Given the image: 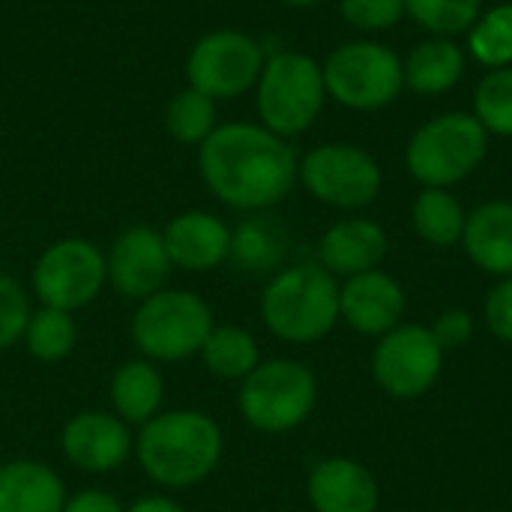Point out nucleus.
I'll list each match as a JSON object with an SVG mask.
<instances>
[{
  "mask_svg": "<svg viewBox=\"0 0 512 512\" xmlns=\"http://www.w3.org/2000/svg\"><path fill=\"white\" fill-rule=\"evenodd\" d=\"M198 171L207 192L225 207L270 210L297 186L294 147L261 123H222L198 147Z\"/></svg>",
  "mask_w": 512,
  "mask_h": 512,
  "instance_id": "1",
  "label": "nucleus"
},
{
  "mask_svg": "<svg viewBox=\"0 0 512 512\" xmlns=\"http://www.w3.org/2000/svg\"><path fill=\"white\" fill-rule=\"evenodd\" d=\"M225 438L219 423L192 408L159 411L135 438L141 471L162 489H192L222 462Z\"/></svg>",
  "mask_w": 512,
  "mask_h": 512,
  "instance_id": "2",
  "label": "nucleus"
},
{
  "mask_svg": "<svg viewBox=\"0 0 512 512\" xmlns=\"http://www.w3.org/2000/svg\"><path fill=\"white\" fill-rule=\"evenodd\" d=\"M264 327L288 345H312L339 324V282L321 264H294L270 276L261 294Z\"/></svg>",
  "mask_w": 512,
  "mask_h": 512,
  "instance_id": "3",
  "label": "nucleus"
},
{
  "mask_svg": "<svg viewBox=\"0 0 512 512\" xmlns=\"http://www.w3.org/2000/svg\"><path fill=\"white\" fill-rule=\"evenodd\" d=\"M489 153V132L471 111H444L426 120L405 147V168L423 189H450L468 180Z\"/></svg>",
  "mask_w": 512,
  "mask_h": 512,
  "instance_id": "4",
  "label": "nucleus"
},
{
  "mask_svg": "<svg viewBox=\"0 0 512 512\" xmlns=\"http://www.w3.org/2000/svg\"><path fill=\"white\" fill-rule=\"evenodd\" d=\"M327 102L324 69L312 54L276 51L264 60L255 84L261 126L279 138H297L315 126Z\"/></svg>",
  "mask_w": 512,
  "mask_h": 512,
  "instance_id": "5",
  "label": "nucleus"
},
{
  "mask_svg": "<svg viewBox=\"0 0 512 512\" xmlns=\"http://www.w3.org/2000/svg\"><path fill=\"white\" fill-rule=\"evenodd\" d=\"M318 405V381L300 360H261L237 393L243 420L264 435H285L300 429Z\"/></svg>",
  "mask_w": 512,
  "mask_h": 512,
  "instance_id": "6",
  "label": "nucleus"
},
{
  "mask_svg": "<svg viewBox=\"0 0 512 512\" xmlns=\"http://www.w3.org/2000/svg\"><path fill=\"white\" fill-rule=\"evenodd\" d=\"M213 312L195 291L162 288L132 315V345L150 363H180L201 351L213 330Z\"/></svg>",
  "mask_w": 512,
  "mask_h": 512,
  "instance_id": "7",
  "label": "nucleus"
},
{
  "mask_svg": "<svg viewBox=\"0 0 512 512\" xmlns=\"http://www.w3.org/2000/svg\"><path fill=\"white\" fill-rule=\"evenodd\" d=\"M321 69L327 99L348 111H381L405 90L402 57L378 39H351L336 45Z\"/></svg>",
  "mask_w": 512,
  "mask_h": 512,
  "instance_id": "8",
  "label": "nucleus"
},
{
  "mask_svg": "<svg viewBox=\"0 0 512 512\" xmlns=\"http://www.w3.org/2000/svg\"><path fill=\"white\" fill-rule=\"evenodd\" d=\"M297 183L327 207L363 210L381 195L384 171L369 150L348 141H330L312 147L300 159Z\"/></svg>",
  "mask_w": 512,
  "mask_h": 512,
  "instance_id": "9",
  "label": "nucleus"
},
{
  "mask_svg": "<svg viewBox=\"0 0 512 512\" xmlns=\"http://www.w3.org/2000/svg\"><path fill=\"white\" fill-rule=\"evenodd\" d=\"M39 306L78 312L90 306L108 285L105 252L84 237H63L42 249L30 273Z\"/></svg>",
  "mask_w": 512,
  "mask_h": 512,
  "instance_id": "10",
  "label": "nucleus"
},
{
  "mask_svg": "<svg viewBox=\"0 0 512 512\" xmlns=\"http://www.w3.org/2000/svg\"><path fill=\"white\" fill-rule=\"evenodd\" d=\"M264 48L243 30H213L204 33L189 57L186 78L189 87L207 93L210 99H237L258 84L264 69Z\"/></svg>",
  "mask_w": 512,
  "mask_h": 512,
  "instance_id": "11",
  "label": "nucleus"
},
{
  "mask_svg": "<svg viewBox=\"0 0 512 512\" xmlns=\"http://www.w3.org/2000/svg\"><path fill=\"white\" fill-rule=\"evenodd\" d=\"M444 369V348L435 342L429 327L399 324L384 333L372 354V378L375 384L402 402L426 396Z\"/></svg>",
  "mask_w": 512,
  "mask_h": 512,
  "instance_id": "12",
  "label": "nucleus"
},
{
  "mask_svg": "<svg viewBox=\"0 0 512 512\" xmlns=\"http://www.w3.org/2000/svg\"><path fill=\"white\" fill-rule=\"evenodd\" d=\"M108 285L129 300H147L156 291L168 288L171 258L162 240V231L150 225H132L120 231L105 255Z\"/></svg>",
  "mask_w": 512,
  "mask_h": 512,
  "instance_id": "13",
  "label": "nucleus"
},
{
  "mask_svg": "<svg viewBox=\"0 0 512 512\" xmlns=\"http://www.w3.org/2000/svg\"><path fill=\"white\" fill-rule=\"evenodd\" d=\"M60 453L84 474H111L135 456V438L114 411H81L66 420Z\"/></svg>",
  "mask_w": 512,
  "mask_h": 512,
  "instance_id": "14",
  "label": "nucleus"
},
{
  "mask_svg": "<svg viewBox=\"0 0 512 512\" xmlns=\"http://www.w3.org/2000/svg\"><path fill=\"white\" fill-rule=\"evenodd\" d=\"M408 300L402 285L378 270L348 276L339 285V321H345L360 336H384L396 330L405 318Z\"/></svg>",
  "mask_w": 512,
  "mask_h": 512,
  "instance_id": "15",
  "label": "nucleus"
},
{
  "mask_svg": "<svg viewBox=\"0 0 512 512\" xmlns=\"http://www.w3.org/2000/svg\"><path fill=\"white\" fill-rule=\"evenodd\" d=\"M162 240L171 267L186 273H210L231 255V228L207 210H183L165 228Z\"/></svg>",
  "mask_w": 512,
  "mask_h": 512,
  "instance_id": "16",
  "label": "nucleus"
},
{
  "mask_svg": "<svg viewBox=\"0 0 512 512\" xmlns=\"http://www.w3.org/2000/svg\"><path fill=\"white\" fill-rule=\"evenodd\" d=\"M306 495L315 512H378L381 504L372 471L348 456L318 462L309 474Z\"/></svg>",
  "mask_w": 512,
  "mask_h": 512,
  "instance_id": "17",
  "label": "nucleus"
},
{
  "mask_svg": "<svg viewBox=\"0 0 512 512\" xmlns=\"http://www.w3.org/2000/svg\"><path fill=\"white\" fill-rule=\"evenodd\" d=\"M387 231L366 216H348L330 225L318 243V264L333 276H357L378 270L387 258Z\"/></svg>",
  "mask_w": 512,
  "mask_h": 512,
  "instance_id": "18",
  "label": "nucleus"
},
{
  "mask_svg": "<svg viewBox=\"0 0 512 512\" xmlns=\"http://www.w3.org/2000/svg\"><path fill=\"white\" fill-rule=\"evenodd\" d=\"M462 249L471 264L495 279L512 276V201H483L468 213Z\"/></svg>",
  "mask_w": 512,
  "mask_h": 512,
  "instance_id": "19",
  "label": "nucleus"
},
{
  "mask_svg": "<svg viewBox=\"0 0 512 512\" xmlns=\"http://www.w3.org/2000/svg\"><path fill=\"white\" fill-rule=\"evenodd\" d=\"M465 69H468L465 45L447 36H429L417 42L402 60L405 87L429 99L450 93L465 78Z\"/></svg>",
  "mask_w": 512,
  "mask_h": 512,
  "instance_id": "20",
  "label": "nucleus"
},
{
  "mask_svg": "<svg viewBox=\"0 0 512 512\" xmlns=\"http://www.w3.org/2000/svg\"><path fill=\"white\" fill-rule=\"evenodd\" d=\"M66 486L54 468L36 459L0 465V512H63Z\"/></svg>",
  "mask_w": 512,
  "mask_h": 512,
  "instance_id": "21",
  "label": "nucleus"
},
{
  "mask_svg": "<svg viewBox=\"0 0 512 512\" xmlns=\"http://www.w3.org/2000/svg\"><path fill=\"white\" fill-rule=\"evenodd\" d=\"M108 399L111 411L129 423V426H144L162 411L165 402V378L156 363L135 357L117 366L108 384Z\"/></svg>",
  "mask_w": 512,
  "mask_h": 512,
  "instance_id": "22",
  "label": "nucleus"
},
{
  "mask_svg": "<svg viewBox=\"0 0 512 512\" xmlns=\"http://www.w3.org/2000/svg\"><path fill=\"white\" fill-rule=\"evenodd\" d=\"M468 210L450 189H423L411 204V225L429 246L450 249L462 243Z\"/></svg>",
  "mask_w": 512,
  "mask_h": 512,
  "instance_id": "23",
  "label": "nucleus"
},
{
  "mask_svg": "<svg viewBox=\"0 0 512 512\" xmlns=\"http://www.w3.org/2000/svg\"><path fill=\"white\" fill-rule=\"evenodd\" d=\"M198 357L210 375L222 381H243L261 363V348L249 330L234 324H213Z\"/></svg>",
  "mask_w": 512,
  "mask_h": 512,
  "instance_id": "24",
  "label": "nucleus"
},
{
  "mask_svg": "<svg viewBox=\"0 0 512 512\" xmlns=\"http://www.w3.org/2000/svg\"><path fill=\"white\" fill-rule=\"evenodd\" d=\"M285 234L270 219H249L237 231H231V255L240 270L246 273H270L285 258Z\"/></svg>",
  "mask_w": 512,
  "mask_h": 512,
  "instance_id": "25",
  "label": "nucleus"
},
{
  "mask_svg": "<svg viewBox=\"0 0 512 512\" xmlns=\"http://www.w3.org/2000/svg\"><path fill=\"white\" fill-rule=\"evenodd\" d=\"M27 354L39 363H60L72 354L75 342H78V327L72 312L63 309H51V306H39L36 312H30V321L24 327L21 336Z\"/></svg>",
  "mask_w": 512,
  "mask_h": 512,
  "instance_id": "26",
  "label": "nucleus"
},
{
  "mask_svg": "<svg viewBox=\"0 0 512 512\" xmlns=\"http://www.w3.org/2000/svg\"><path fill=\"white\" fill-rule=\"evenodd\" d=\"M216 126H219L216 123V99H210L207 93H201L195 87L177 90L165 105V129L177 144L201 147Z\"/></svg>",
  "mask_w": 512,
  "mask_h": 512,
  "instance_id": "27",
  "label": "nucleus"
},
{
  "mask_svg": "<svg viewBox=\"0 0 512 512\" xmlns=\"http://www.w3.org/2000/svg\"><path fill=\"white\" fill-rule=\"evenodd\" d=\"M468 36V57L486 69L512 66V3H498L483 9Z\"/></svg>",
  "mask_w": 512,
  "mask_h": 512,
  "instance_id": "28",
  "label": "nucleus"
},
{
  "mask_svg": "<svg viewBox=\"0 0 512 512\" xmlns=\"http://www.w3.org/2000/svg\"><path fill=\"white\" fill-rule=\"evenodd\" d=\"M483 0H405V15L429 36L456 39L474 27Z\"/></svg>",
  "mask_w": 512,
  "mask_h": 512,
  "instance_id": "29",
  "label": "nucleus"
},
{
  "mask_svg": "<svg viewBox=\"0 0 512 512\" xmlns=\"http://www.w3.org/2000/svg\"><path fill=\"white\" fill-rule=\"evenodd\" d=\"M489 138H512V66L486 69L474 87V111Z\"/></svg>",
  "mask_w": 512,
  "mask_h": 512,
  "instance_id": "30",
  "label": "nucleus"
},
{
  "mask_svg": "<svg viewBox=\"0 0 512 512\" xmlns=\"http://www.w3.org/2000/svg\"><path fill=\"white\" fill-rule=\"evenodd\" d=\"M339 15L360 33H384L405 18V0H339Z\"/></svg>",
  "mask_w": 512,
  "mask_h": 512,
  "instance_id": "31",
  "label": "nucleus"
},
{
  "mask_svg": "<svg viewBox=\"0 0 512 512\" xmlns=\"http://www.w3.org/2000/svg\"><path fill=\"white\" fill-rule=\"evenodd\" d=\"M30 297L18 279L0 273V351L21 342L24 327L30 321Z\"/></svg>",
  "mask_w": 512,
  "mask_h": 512,
  "instance_id": "32",
  "label": "nucleus"
},
{
  "mask_svg": "<svg viewBox=\"0 0 512 512\" xmlns=\"http://www.w3.org/2000/svg\"><path fill=\"white\" fill-rule=\"evenodd\" d=\"M483 321L495 339L512 345V276L498 279V285H492V291L486 294Z\"/></svg>",
  "mask_w": 512,
  "mask_h": 512,
  "instance_id": "33",
  "label": "nucleus"
},
{
  "mask_svg": "<svg viewBox=\"0 0 512 512\" xmlns=\"http://www.w3.org/2000/svg\"><path fill=\"white\" fill-rule=\"evenodd\" d=\"M429 330H432L435 342H438V345L444 348V354H447V351H456V348L468 345V339L474 336V318H471V312H465V309H450V312L438 315L435 324H432Z\"/></svg>",
  "mask_w": 512,
  "mask_h": 512,
  "instance_id": "34",
  "label": "nucleus"
},
{
  "mask_svg": "<svg viewBox=\"0 0 512 512\" xmlns=\"http://www.w3.org/2000/svg\"><path fill=\"white\" fill-rule=\"evenodd\" d=\"M63 512H126V507L105 489H81L72 498L66 495Z\"/></svg>",
  "mask_w": 512,
  "mask_h": 512,
  "instance_id": "35",
  "label": "nucleus"
},
{
  "mask_svg": "<svg viewBox=\"0 0 512 512\" xmlns=\"http://www.w3.org/2000/svg\"><path fill=\"white\" fill-rule=\"evenodd\" d=\"M126 512H189L180 501L168 498V495H147L138 498L132 507H126Z\"/></svg>",
  "mask_w": 512,
  "mask_h": 512,
  "instance_id": "36",
  "label": "nucleus"
},
{
  "mask_svg": "<svg viewBox=\"0 0 512 512\" xmlns=\"http://www.w3.org/2000/svg\"><path fill=\"white\" fill-rule=\"evenodd\" d=\"M285 6H291V9H309V6H318L321 0H282Z\"/></svg>",
  "mask_w": 512,
  "mask_h": 512,
  "instance_id": "37",
  "label": "nucleus"
}]
</instances>
